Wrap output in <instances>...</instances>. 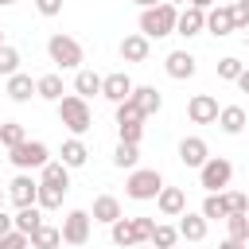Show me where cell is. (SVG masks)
Returning <instances> with one entry per match:
<instances>
[{"label": "cell", "instance_id": "1", "mask_svg": "<svg viewBox=\"0 0 249 249\" xmlns=\"http://www.w3.org/2000/svg\"><path fill=\"white\" fill-rule=\"evenodd\" d=\"M152 233H156V222L152 218H117L113 226H109V237H113V245H121V249H132V245H144V241H152Z\"/></svg>", "mask_w": 249, "mask_h": 249}, {"label": "cell", "instance_id": "2", "mask_svg": "<svg viewBox=\"0 0 249 249\" xmlns=\"http://www.w3.org/2000/svg\"><path fill=\"white\" fill-rule=\"evenodd\" d=\"M175 19H179V8L175 4H156V8H140V35L148 39H167L175 35Z\"/></svg>", "mask_w": 249, "mask_h": 249}, {"label": "cell", "instance_id": "3", "mask_svg": "<svg viewBox=\"0 0 249 249\" xmlns=\"http://www.w3.org/2000/svg\"><path fill=\"white\" fill-rule=\"evenodd\" d=\"M58 105V124H66L74 136H82V132H89L93 128V109H89V101L86 97H78V93H66L62 101H54Z\"/></svg>", "mask_w": 249, "mask_h": 249}, {"label": "cell", "instance_id": "4", "mask_svg": "<svg viewBox=\"0 0 249 249\" xmlns=\"http://www.w3.org/2000/svg\"><path fill=\"white\" fill-rule=\"evenodd\" d=\"M160 191H163V175L156 167H132L128 179H124V195L136 198V202H152Z\"/></svg>", "mask_w": 249, "mask_h": 249}, {"label": "cell", "instance_id": "5", "mask_svg": "<svg viewBox=\"0 0 249 249\" xmlns=\"http://www.w3.org/2000/svg\"><path fill=\"white\" fill-rule=\"evenodd\" d=\"M47 54H51V62L58 66V70H78L82 66V43L74 39V35H62V31H54L51 39H47Z\"/></svg>", "mask_w": 249, "mask_h": 249}, {"label": "cell", "instance_id": "6", "mask_svg": "<svg viewBox=\"0 0 249 249\" xmlns=\"http://www.w3.org/2000/svg\"><path fill=\"white\" fill-rule=\"evenodd\" d=\"M8 160L19 167V171H31V167H47L51 163V148L43 144V140H23V144H16V148H8Z\"/></svg>", "mask_w": 249, "mask_h": 249}, {"label": "cell", "instance_id": "7", "mask_svg": "<svg viewBox=\"0 0 249 249\" xmlns=\"http://www.w3.org/2000/svg\"><path fill=\"white\" fill-rule=\"evenodd\" d=\"M230 179H233V163H230L226 156H210V160L198 167V183L206 187V195L226 191V187H230Z\"/></svg>", "mask_w": 249, "mask_h": 249}, {"label": "cell", "instance_id": "8", "mask_svg": "<svg viewBox=\"0 0 249 249\" xmlns=\"http://www.w3.org/2000/svg\"><path fill=\"white\" fill-rule=\"evenodd\" d=\"M89 230H93V214L89 210H70L62 218V241L66 245H86L89 241Z\"/></svg>", "mask_w": 249, "mask_h": 249}, {"label": "cell", "instance_id": "9", "mask_svg": "<svg viewBox=\"0 0 249 249\" xmlns=\"http://www.w3.org/2000/svg\"><path fill=\"white\" fill-rule=\"evenodd\" d=\"M218 113H222V105H218L214 93H195V97L187 101V117H191L195 124H218Z\"/></svg>", "mask_w": 249, "mask_h": 249}, {"label": "cell", "instance_id": "10", "mask_svg": "<svg viewBox=\"0 0 249 249\" xmlns=\"http://www.w3.org/2000/svg\"><path fill=\"white\" fill-rule=\"evenodd\" d=\"M132 78L124 74V70H113V74H105V82H101V97L105 101H113V105H121V101H128L132 97Z\"/></svg>", "mask_w": 249, "mask_h": 249}, {"label": "cell", "instance_id": "11", "mask_svg": "<svg viewBox=\"0 0 249 249\" xmlns=\"http://www.w3.org/2000/svg\"><path fill=\"white\" fill-rule=\"evenodd\" d=\"M8 198H12L16 210H19V206H35V198H39V183H35L27 171H19V175L8 183Z\"/></svg>", "mask_w": 249, "mask_h": 249}, {"label": "cell", "instance_id": "12", "mask_svg": "<svg viewBox=\"0 0 249 249\" xmlns=\"http://www.w3.org/2000/svg\"><path fill=\"white\" fill-rule=\"evenodd\" d=\"M163 70H167V78H175V82H187V78H195V70H198V58H195L191 51H171V54L163 58Z\"/></svg>", "mask_w": 249, "mask_h": 249}, {"label": "cell", "instance_id": "13", "mask_svg": "<svg viewBox=\"0 0 249 249\" xmlns=\"http://www.w3.org/2000/svg\"><path fill=\"white\" fill-rule=\"evenodd\" d=\"M206 31H210L214 39H222V35H233V31H237V16H233V8H222V4H214V8L206 12Z\"/></svg>", "mask_w": 249, "mask_h": 249}, {"label": "cell", "instance_id": "14", "mask_svg": "<svg viewBox=\"0 0 249 249\" xmlns=\"http://www.w3.org/2000/svg\"><path fill=\"white\" fill-rule=\"evenodd\" d=\"M202 31H206V12H198V8H191V4H183V8H179V19H175V35L195 39V35H202Z\"/></svg>", "mask_w": 249, "mask_h": 249}, {"label": "cell", "instance_id": "15", "mask_svg": "<svg viewBox=\"0 0 249 249\" xmlns=\"http://www.w3.org/2000/svg\"><path fill=\"white\" fill-rule=\"evenodd\" d=\"M206 160H210V148H206L202 136H183L179 140V163L183 167H202Z\"/></svg>", "mask_w": 249, "mask_h": 249}, {"label": "cell", "instance_id": "16", "mask_svg": "<svg viewBox=\"0 0 249 249\" xmlns=\"http://www.w3.org/2000/svg\"><path fill=\"white\" fill-rule=\"evenodd\" d=\"M156 206H160V214H163V218H179V214L187 210V191H183V187H167V183H163V191L156 195Z\"/></svg>", "mask_w": 249, "mask_h": 249}, {"label": "cell", "instance_id": "17", "mask_svg": "<svg viewBox=\"0 0 249 249\" xmlns=\"http://www.w3.org/2000/svg\"><path fill=\"white\" fill-rule=\"evenodd\" d=\"M117 51H121V58H124V62H148V54H152V39L136 31V35H124Z\"/></svg>", "mask_w": 249, "mask_h": 249}, {"label": "cell", "instance_id": "18", "mask_svg": "<svg viewBox=\"0 0 249 249\" xmlns=\"http://www.w3.org/2000/svg\"><path fill=\"white\" fill-rule=\"evenodd\" d=\"M245 124H249V113H245L241 105H222V113H218V128H222L226 136L245 132Z\"/></svg>", "mask_w": 249, "mask_h": 249}, {"label": "cell", "instance_id": "19", "mask_svg": "<svg viewBox=\"0 0 249 249\" xmlns=\"http://www.w3.org/2000/svg\"><path fill=\"white\" fill-rule=\"evenodd\" d=\"M206 230H210V222L202 218V210H198V214H191V210L179 214V237H187V241H202Z\"/></svg>", "mask_w": 249, "mask_h": 249}, {"label": "cell", "instance_id": "20", "mask_svg": "<svg viewBox=\"0 0 249 249\" xmlns=\"http://www.w3.org/2000/svg\"><path fill=\"white\" fill-rule=\"evenodd\" d=\"M4 93H8L12 101H31V97H35V78L23 74V70H16V74L8 78V86H4Z\"/></svg>", "mask_w": 249, "mask_h": 249}, {"label": "cell", "instance_id": "21", "mask_svg": "<svg viewBox=\"0 0 249 249\" xmlns=\"http://www.w3.org/2000/svg\"><path fill=\"white\" fill-rule=\"evenodd\" d=\"M89 214H93V222H105V226H113V222H117L124 210H121V198H113V195H97Z\"/></svg>", "mask_w": 249, "mask_h": 249}, {"label": "cell", "instance_id": "22", "mask_svg": "<svg viewBox=\"0 0 249 249\" xmlns=\"http://www.w3.org/2000/svg\"><path fill=\"white\" fill-rule=\"evenodd\" d=\"M132 101L140 105V113H144V117H156V113H160V105H163V97H160V89H156V86H136V89H132Z\"/></svg>", "mask_w": 249, "mask_h": 249}, {"label": "cell", "instance_id": "23", "mask_svg": "<svg viewBox=\"0 0 249 249\" xmlns=\"http://www.w3.org/2000/svg\"><path fill=\"white\" fill-rule=\"evenodd\" d=\"M202 218L206 222H226L230 218V202H226V191H214L202 198Z\"/></svg>", "mask_w": 249, "mask_h": 249}, {"label": "cell", "instance_id": "24", "mask_svg": "<svg viewBox=\"0 0 249 249\" xmlns=\"http://www.w3.org/2000/svg\"><path fill=\"white\" fill-rule=\"evenodd\" d=\"M101 82H105V78H101L97 70H78V74H74V93L89 101L93 93H101Z\"/></svg>", "mask_w": 249, "mask_h": 249}, {"label": "cell", "instance_id": "25", "mask_svg": "<svg viewBox=\"0 0 249 249\" xmlns=\"http://www.w3.org/2000/svg\"><path fill=\"white\" fill-rule=\"evenodd\" d=\"M39 226H43V206H39V202H35V206H19V210H16V230H19V233H27V237H31Z\"/></svg>", "mask_w": 249, "mask_h": 249}, {"label": "cell", "instance_id": "26", "mask_svg": "<svg viewBox=\"0 0 249 249\" xmlns=\"http://www.w3.org/2000/svg\"><path fill=\"white\" fill-rule=\"evenodd\" d=\"M58 245H62V226L43 222V226L31 233V249H58Z\"/></svg>", "mask_w": 249, "mask_h": 249}, {"label": "cell", "instance_id": "27", "mask_svg": "<svg viewBox=\"0 0 249 249\" xmlns=\"http://www.w3.org/2000/svg\"><path fill=\"white\" fill-rule=\"evenodd\" d=\"M35 97H43V101H62V74H43V78H35Z\"/></svg>", "mask_w": 249, "mask_h": 249}, {"label": "cell", "instance_id": "28", "mask_svg": "<svg viewBox=\"0 0 249 249\" xmlns=\"http://www.w3.org/2000/svg\"><path fill=\"white\" fill-rule=\"evenodd\" d=\"M86 160H89V148L82 144V136L62 140V163H66V167H82Z\"/></svg>", "mask_w": 249, "mask_h": 249}, {"label": "cell", "instance_id": "29", "mask_svg": "<svg viewBox=\"0 0 249 249\" xmlns=\"http://www.w3.org/2000/svg\"><path fill=\"white\" fill-rule=\"evenodd\" d=\"M66 191H70V187H54V183H39V198H35V202H39L43 210H58V206H62V198H66Z\"/></svg>", "mask_w": 249, "mask_h": 249}, {"label": "cell", "instance_id": "30", "mask_svg": "<svg viewBox=\"0 0 249 249\" xmlns=\"http://www.w3.org/2000/svg\"><path fill=\"white\" fill-rule=\"evenodd\" d=\"M136 160H140V144L121 140V144H117V152H113V163H117L121 171H132V167H136Z\"/></svg>", "mask_w": 249, "mask_h": 249}, {"label": "cell", "instance_id": "31", "mask_svg": "<svg viewBox=\"0 0 249 249\" xmlns=\"http://www.w3.org/2000/svg\"><path fill=\"white\" fill-rule=\"evenodd\" d=\"M179 241V226H167V222H156V233H152V245L156 249H175Z\"/></svg>", "mask_w": 249, "mask_h": 249}, {"label": "cell", "instance_id": "32", "mask_svg": "<svg viewBox=\"0 0 249 249\" xmlns=\"http://www.w3.org/2000/svg\"><path fill=\"white\" fill-rule=\"evenodd\" d=\"M144 121H148V117L140 113V105H136L132 97L117 105V124H144Z\"/></svg>", "mask_w": 249, "mask_h": 249}, {"label": "cell", "instance_id": "33", "mask_svg": "<svg viewBox=\"0 0 249 249\" xmlns=\"http://www.w3.org/2000/svg\"><path fill=\"white\" fill-rule=\"evenodd\" d=\"M23 140H27V132H23L19 121H4V124H0V144H4V148H16V144H23Z\"/></svg>", "mask_w": 249, "mask_h": 249}, {"label": "cell", "instance_id": "34", "mask_svg": "<svg viewBox=\"0 0 249 249\" xmlns=\"http://www.w3.org/2000/svg\"><path fill=\"white\" fill-rule=\"evenodd\" d=\"M226 233L237 241H249V214H230L226 218Z\"/></svg>", "mask_w": 249, "mask_h": 249}, {"label": "cell", "instance_id": "35", "mask_svg": "<svg viewBox=\"0 0 249 249\" xmlns=\"http://www.w3.org/2000/svg\"><path fill=\"white\" fill-rule=\"evenodd\" d=\"M16 70H19V51H16L12 43H4V47H0V74L12 78Z\"/></svg>", "mask_w": 249, "mask_h": 249}, {"label": "cell", "instance_id": "36", "mask_svg": "<svg viewBox=\"0 0 249 249\" xmlns=\"http://www.w3.org/2000/svg\"><path fill=\"white\" fill-rule=\"evenodd\" d=\"M241 70H245V66H241V62L233 58V54L218 58V78H226V82H237V78H241Z\"/></svg>", "mask_w": 249, "mask_h": 249}, {"label": "cell", "instance_id": "37", "mask_svg": "<svg viewBox=\"0 0 249 249\" xmlns=\"http://www.w3.org/2000/svg\"><path fill=\"white\" fill-rule=\"evenodd\" d=\"M0 249H31V237H27V233H19V230H12V233H4V237H0Z\"/></svg>", "mask_w": 249, "mask_h": 249}, {"label": "cell", "instance_id": "38", "mask_svg": "<svg viewBox=\"0 0 249 249\" xmlns=\"http://www.w3.org/2000/svg\"><path fill=\"white\" fill-rule=\"evenodd\" d=\"M226 202H230V214H249V198L241 191H226Z\"/></svg>", "mask_w": 249, "mask_h": 249}, {"label": "cell", "instance_id": "39", "mask_svg": "<svg viewBox=\"0 0 249 249\" xmlns=\"http://www.w3.org/2000/svg\"><path fill=\"white\" fill-rule=\"evenodd\" d=\"M117 132H121V140H128V144H140V136H144V124H117Z\"/></svg>", "mask_w": 249, "mask_h": 249}, {"label": "cell", "instance_id": "40", "mask_svg": "<svg viewBox=\"0 0 249 249\" xmlns=\"http://www.w3.org/2000/svg\"><path fill=\"white\" fill-rule=\"evenodd\" d=\"M233 16H237V31H245L249 27V0H237L233 4Z\"/></svg>", "mask_w": 249, "mask_h": 249}, {"label": "cell", "instance_id": "41", "mask_svg": "<svg viewBox=\"0 0 249 249\" xmlns=\"http://www.w3.org/2000/svg\"><path fill=\"white\" fill-rule=\"evenodd\" d=\"M35 8H39L43 16H58V12H62V0H35Z\"/></svg>", "mask_w": 249, "mask_h": 249}, {"label": "cell", "instance_id": "42", "mask_svg": "<svg viewBox=\"0 0 249 249\" xmlns=\"http://www.w3.org/2000/svg\"><path fill=\"white\" fill-rule=\"evenodd\" d=\"M12 230H16V214L0 210V237H4V233H12Z\"/></svg>", "mask_w": 249, "mask_h": 249}, {"label": "cell", "instance_id": "43", "mask_svg": "<svg viewBox=\"0 0 249 249\" xmlns=\"http://www.w3.org/2000/svg\"><path fill=\"white\" fill-rule=\"evenodd\" d=\"M218 249H249V245H245V241H237V237H226Z\"/></svg>", "mask_w": 249, "mask_h": 249}, {"label": "cell", "instance_id": "44", "mask_svg": "<svg viewBox=\"0 0 249 249\" xmlns=\"http://www.w3.org/2000/svg\"><path fill=\"white\" fill-rule=\"evenodd\" d=\"M187 4H191V8H198V12H210V8H214V0H187Z\"/></svg>", "mask_w": 249, "mask_h": 249}, {"label": "cell", "instance_id": "45", "mask_svg": "<svg viewBox=\"0 0 249 249\" xmlns=\"http://www.w3.org/2000/svg\"><path fill=\"white\" fill-rule=\"evenodd\" d=\"M237 86H241V93H249V66L241 70V78H237Z\"/></svg>", "mask_w": 249, "mask_h": 249}, {"label": "cell", "instance_id": "46", "mask_svg": "<svg viewBox=\"0 0 249 249\" xmlns=\"http://www.w3.org/2000/svg\"><path fill=\"white\" fill-rule=\"evenodd\" d=\"M132 4H140V8H156V4H163V0H132Z\"/></svg>", "mask_w": 249, "mask_h": 249}, {"label": "cell", "instance_id": "47", "mask_svg": "<svg viewBox=\"0 0 249 249\" xmlns=\"http://www.w3.org/2000/svg\"><path fill=\"white\" fill-rule=\"evenodd\" d=\"M4 198H8V191H4V187H0V210H4Z\"/></svg>", "mask_w": 249, "mask_h": 249}, {"label": "cell", "instance_id": "48", "mask_svg": "<svg viewBox=\"0 0 249 249\" xmlns=\"http://www.w3.org/2000/svg\"><path fill=\"white\" fill-rule=\"evenodd\" d=\"M132 249H156V245H152V241H144V245H132Z\"/></svg>", "mask_w": 249, "mask_h": 249}, {"label": "cell", "instance_id": "49", "mask_svg": "<svg viewBox=\"0 0 249 249\" xmlns=\"http://www.w3.org/2000/svg\"><path fill=\"white\" fill-rule=\"evenodd\" d=\"M167 4H175V8H183V4H187V0H167Z\"/></svg>", "mask_w": 249, "mask_h": 249}, {"label": "cell", "instance_id": "50", "mask_svg": "<svg viewBox=\"0 0 249 249\" xmlns=\"http://www.w3.org/2000/svg\"><path fill=\"white\" fill-rule=\"evenodd\" d=\"M12 4H16V0H0V8H12Z\"/></svg>", "mask_w": 249, "mask_h": 249}, {"label": "cell", "instance_id": "51", "mask_svg": "<svg viewBox=\"0 0 249 249\" xmlns=\"http://www.w3.org/2000/svg\"><path fill=\"white\" fill-rule=\"evenodd\" d=\"M245 47H249V27H245Z\"/></svg>", "mask_w": 249, "mask_h": 249}, {"label": "cell", "instance_id": "52", "mask_svg": "<svg viewBox=\"0 0 249 249\" xmlns=\"http://www.w3.org/2000/svg\"><path fill=\"white\" fill-rule=\"evenodd\" d=\"M0 47H4V31H0Z\"/></svg>", "mask_w": 249, "mask_h": 249}]
</instances>
